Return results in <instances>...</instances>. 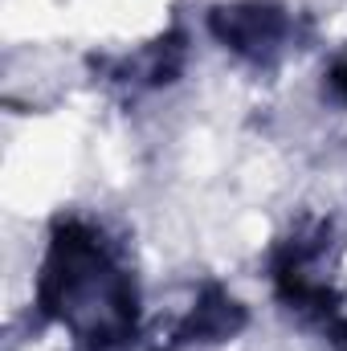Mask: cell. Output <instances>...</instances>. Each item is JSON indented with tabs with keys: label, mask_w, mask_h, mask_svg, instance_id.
Here are the masks:
<instances>
[{
	"label": "cell",
	"mask_w": 347,
	"mask_h": 351,
	"mask_svg": "<svg viewBox=\"0 0 347 351\" xmlns=\"http://www.w3.org/2000/svg\"><path fill=\"white\" fill-rule=\"evenodd\" d=\"M319 327L327 331V339L335 343V351H347V302H344V298L335 302V311H331Z\"/></svg>",
	"instance_id": "5"
},
{
	"label": "cell",
	"mask_w": 347,
	"mask_h": 351,
	"mask_svg": "<svg viewBox=\"0 0 347 351\" xmlns=\"http://www.w3.org/2000/svg\"><path fill=\"white\" fill-rule=\"evenodd\" d=\"M208 33L233 58L250 66H274L302 41V21L278 0H229L208 8Z\"/></svg>",
	"instance_id": "2"
},
{
	"label": "cell",
	"mask_w": 347,
	"mask_h": 351,
	"mask_svg": "<svg viewBox=\"0 0 347 351\" xmlns=\"http://www.w3.org/2000/svg\"><path fill=\"white\" fill-rule=\"evenodd\" d=\"M246 327V306L221 290V286H204L196 294V302L188 306V315L176 323V343H225Z\"/></svg>",
	"instance_id": "4"
},
{
	"label": "cell",
	"mask_w": 347,
	"mask_h": 351,
	"mask_svg": "<svg viewBox=\"0 0 347 351\" xmlns=\"http://www.w3.org/2000/svg\"><path fill=\"white\" fill-rule=\"evenodd\" d=\"M37 311L78 351H131L143 302L123 245L90 217H58L37 265Z\"/></svg>",
	"instance_id": "1"
},
{
	"label": "cell",
	"mask_w": 347,
	"mask_h": 351,
	"mask_svg": "<svg viewBox=\"0 0 347 351\" xmlns=\"http://www.w3.org/2000/svg\"><path fill=\"white\" fill-rule=\"evenodd\" d=\"M184 58H188V45H184V33H164L156 37L152 45L135 49V53H123V58H102L98 62V74L106 82L123 90H160L180 78L184 70Z\"/></svg>",
	"instance_id": "3"
},
{
	"label": "cell",
	"mask_w": 347,
	"mask_h": 351,
	"mask_svg": "<svg viewBox=\"0 0 347 351\" xmlns=\"http://www.w3.org/2000/svg\"><path fill=\"white\" fill-rule=\"evenodd\" d=\"M331 90L347 102V58H339V62H335V70H331Z\"/></svg>",
	"instance_id": "6"
}]
</instances>
